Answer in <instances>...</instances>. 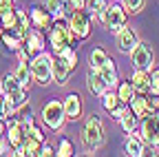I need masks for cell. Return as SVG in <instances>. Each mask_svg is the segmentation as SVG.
Wrapping results in <instances>:
<instances>
[{"instance_id": "obj_1", "label": "cell", "mask_w": 159, "mask_h": 157, "mask_svg": "<svg viewBox=\"0 0 159 157\" xmlns=\"http://www.w3.org/2000/svg\"><path fill=\"white\" fill-rule=\"evenodd\" d=\"M82 144L86 148V153H95L104 146V122L99 115H89L84 124H82Z\"/></svg>"}, {"instance_id": "obj_2", "label": "cell", "mask_w": 159, "mask_h": 157, "mask_svg": "<svg viewBox=\"0 0 159 157\" xmlns=\"http://www.w3.org/2000/svg\"><path fill=\"white\" fill-rule=\"evenodd\" d=\"M49 31V44L53 49V53H57L60 49H64V47H75V40L77 38L73 35L71 27H69V20L64 16H60V18H53L51 20V27L47 29Z\"/></svg>"}, {"instance_id": "obj_3", "label": "cell", "mask_w": 159, "mask_h": 157, "mask_svg": "<svg viewBox=\"0 0 159 157\" xmlns=\"http://www.w3.org/2000/svg\"><path fill=\"white\" fill-rule=\"evenodd\" d=\"M29 69H31V77H33V82L38 84H42L47 86L51 82V69H53V55L42 51V53H38L33 55L31 60H29Z\"/></svg>"}, {"instance_id": "obj_4", "label": "cell", "mask_w": 159, "mask_h": 157, "mask_svg": "<svg viewBox=\"0 0 159 157\" xmlns=\"http://www.w3.org/2000/svg\"><path fill=\"white\" fill-rule=\"evenodd\" d=\"M40 117H42V124H44L49 131H53V133L62 131V126H64V122H66V117H64V106H62V102H60V100L47 102V104L42 106Z\"/></svg>"}, {"instance_id": "obj_5", "label": "cell", "mask_w": 159, "mask_h": 157, "mask_svg": "<svg viewBox=\"0 0 159 157\" xmlns=\"http://www.w3.org/2000/svg\"><path fill=\"white\" fill-rule=\"evenodd\" d=\"M128 55H130V64H133V69L150 71L152 64H155V51H152V47L146 44V42H137Z\"/></svg>"}, {"instance_id": "obj_6", "label": "cell", "mask_w": 159, "mask_h": 157, "mask_svg": "<svg viewBox=\"0 0 159 157\" xmlns=\"http://www.w3.org/2000/svg\"><path fill=\"white\" fill-rule=\"evenodd\" d=\"M139 137L148 144L159 146V111L148 113L144 120H139Z\"/></svg>"}, {"instance_id": "obj_7", "label": "cell", "mask_w": 159, "mask_h": 157, "mask_svg": "<svg viewBox=\"0 0 159 157\" xmlns=\"http://www.w3.org/2000/svg\"><path fill=\"white\" fill-rule=\"evenodd\" d=\"M69 27L77 40H86L91 35V16L86 9H75L69 16Z\"/></svg>"}, {"instance_id": "obj_8", "label": "cell", "mask_w": 159, "mask_h": 157, "mask_svg": "<svg viewBox=\"0 0 159 157\" xmlns=\"http://www.w3.org/2000/svg\"><path fill=\"white\" fill-rule=\"evenodd\" d=\"M5 97V120H9L11 115H16L20 109L27 106V100H29V93L25 86H20L16 91H9V93H2Z\"/></svg>"}, {"instance_id": "obj_9", "label": "cell", "mask_w": 159, "mask_h": 157, "mask_svg": "<svg viewBox=\"0 0 159 157\" xmlns=\"http://www.w3.org/2000/svg\"><path fill=\"white\" fill-rule=\"evenodd\" d=\"M128 25V11L122 7V2H113V5H108V9H106V29L108 31H119L122 27H126Z\"/></svg>"}, {"instance_id": "obj_10", "label": "cell", "mask_w": 159, "mask_h": 157, "mask_svg": "<svg viewBox=\"0 0 159 157\" xmlns=\"http://www.w3.org/2000/svg\"><path fill=\"white\" fill-rule=\"evenodd\" d=\"M47 47V40H44V35L40 29H29V33L25 35V40H22V49L27 51L29 58L38 55V53H42Z\"/></svg>"}, {"instance_id": "obj_11", "label": "cell", "mask_w": 159, "mask_h": 157, "mask_svg": "<svg viewBox=\"0 0 159 157\" xmlns=\"http://www.w3.org/2000/svg\"><path fill=\"white\" fill-rule=\"evenodd\" d=\"M71 73H73V67L66 62V60H62V58H53V69H51V80L55 82V84H60V86H64V84H69V80H71Z\"/></svg>"}, {"instance_id": "obj_12", "label": "cell", "mask_w": 159, "mask_h": 157, "mask_svg": "<svg viewBox=\"0 0 159 157\" xmlns=\"http://www.w3.org/2000/svg\"><path fill=\"white\" fill-rule=\"evenodd\" d=\"M27 13H29L31 27H35V29H40V31H47V29L51 27L53 16L47 11V7H44V5H33V7H31V11H27Z\"/></svg>"}, {"instance_id": "obj_13", "label": "cell", "mask_w": 159, "mask_h": 157, "mask_svg": "<svg viewBox=\"0 0 159 157\" xmlns=\"http://www.w3.org/2000/svg\"><path fill=\"white\" fill-rule=\"evenodd\" d=\"M115 42H117V49L122 51V53H130L133 47L139 42V38H137L135 29H130L126 25V27H122L119 31H115Z\"/></svg>"}, {"instance_id": "obj_14", "label": "cell", "mask_w": 159, "mask_h": 157, "mask_svg": "<svg viewBox=\"0 0 159 157\" xmlns=\"http://www.w3.org/2000/svg\"><path fill=\"white\" fill-rule=\"evenodd\" d=\"M97 73H99V77L104 80V84H106L108 89H115V86H117L119 73H117V64L111 60V58H106V60L97 67Z\"/></svg>"}, {"instance_id": "obj_15", "label": "cell", "mask_w": 159, "mask_h": 157, "mask_svg": "<svg viewBox=\"0 0 159 157\" xmlns=\"http://www.w3.org/2000/svg\"><path fill=\"white\" fill-rule=\"evenodd\" d=\"M62 106H64V117L66 120L73 122V120H80V117H82V97L77 93H69L64 97Z\"/></svg>"}, {"instance_id": "obj_16", "label": "cell", "mask_w": 159, "mask_h": 157, "mask_svg": "<svg viewBox=\"0 0 159 157\" xmlns=\"http://www.w3.org/2000/svg\"><path fill=\"white\" fill-rule=\"evenodd\" d=\"M86 86H89V93L93 97H102L108 91V86L104 84L102 77H99V73H97L95 67H89V71H86Z\"/></svg>"}, {"instance_id": "obj_17", "label": "cell", "mask_w": 159, "mask_h": 157, "mask_svg": "<svg viewBox=\"0 0 159 157\" xmlns=\"http://www.w3.org/2000/svg\"><path fill=\"white\" fill-rule=\"evenodd\" d=\"M128 109L133 111V115L137 120H144L148 113H152L150 106H148V93H135L128 102Z\"/></svg>"}, {"instance_id": "obj_18", "label": "cell", "mask_w": 159, "mask_h": 157, "mask_svg": "<svg viewBox=\"0 0 159 157\" xmlns=\"http://www.w3.org/2000/svg\"><path fill=\"white\" fill-rule=\"evenodd\" d=\"M84 9L89 11L91 18H95L99 25H106V9H108L106 0H84Z\"/></svg>"}, {"instance_id": "obj_19", "label": "cell", "mask_w": 159, "mask_h": 157, "mask_svg": "<svg viewBox=\"0 0 159 157\" xmlns=\"http://www.w3.org/2000/svg\"><path fill=\"white\" fill-rule=\"evenodd\" d=\"M130 84H133L135 93H148V89H150V71H144V69H133Z\"/></svg>"}, {"instance_id": "obj_20", "label": "cell", "mask_w": 159, "mask_h": 157, "mask_svg": "<svg viewBox=\"0 0 159 157\" xmlns=\"http://www.w3.org/2000/svg\"><path fill=\"white\" fill-rule=\"evenodd\" d=\"M142 148H144V140L139 135H128L126 137V142H124V150H126V155H130V157H142Z\"/></svg>"}, {"instance_id": "obj_21", "label": "cell", "mask_w": 159, "mask_h": 157, "mask_svg": "<svg viewBox=\"0 0 159 157\" xmlns=\"http://www.w3.org/2000/svg\"><path fill=\"white\" fill-rule=\"evenodd\" d=\"M13 75H16V80L20 82V86H25V89H29V86H31V82H33V77H31V69H29V62H18V67H16Z\"/></svg>"}, {"instance_id": "obj_22", "label": "cell", "mask_w": 159, "mask_h": 157, "mask_svg": "<svg viewBox=\"0 0 159 157\" xmlns=\"http://www.w3.org/2000/svg\"><path fill=\"white\" fill-rule=\"evenodd\" d=\"M0 40L5 42V47L9 51H18L20 47H22V35H18L16 31L11 29H2V33H0Z\"/></svg>"}, {"instance_id": "obj_23", "label": "cell", "mask_w": 159, "mask_h": 157, "mask_svg": "<svg viewBox=\"0 0 159 157\" xmlns=\"http://www.w3.org/2000/svg\"><path fill=\"white\" fill-rule=\"evenodd\" d=\"M115 93H117V100L122 102V104H128V102H130V97L135 95V89H133L130 80H124V82H117Z\"/></svg>"}, {"instance_id": "obj_24", "label": "cell", "mask_w": 159, "mask_h": 157, "mask_svg": "<svg viewBox=\"0 0 159 157\" xmlns=\"http://www.w3.org/2000/svg\"><path fill=\"white\" fill-rule=\"evenodd\" d=\"M119 124H122V128H124V133H135L137 131V126H139V120H137V117L133 115V111L130 109H126L124 111V115L122 117H119Z\"/></svg>"}, {"instance_id": "obj_25", "label": "cell", "mask_w": 159, "mask_h": 157, "mask_svg": "<svg viewBox=\"0 0 159 157\" xmlns=\"http://www.w3.org/2000/svg\"><path fill=\"white\" fill-rule=\"evenodd\" d=\"M20 150H22V157H38V150H40V142L33 140V137L25 135L22 144H20Z\"/></svg>"}, {"instance_id": "obj_26", "label": "cell", "mask_w": 159, "mask_h": 157, "mask_svg": "<svg viewBox=\"0 0 159 157\" xmlns=\"http://www.w3.org/2000/svg\"><path fill=\"white\" fill-rule=\"evenodd\" d=\"M0 25H2V29H16V27H18L16 7L9 9V11H2V13H0Z\"/></svg>"}, {"instance_id": "obj_27", "label": "cell", "mask_w": 159, "mask_h": 157, "mask_svg": "<svg viewBox=\"0 0 159 157\" xmlns=\"http://www.w3.org/2000/svg\"><path fill=\"white\" fill-rule=\"evenodd\" d=\"M55 55H57V58H62V60H66L73 69L77 67V51H75V47H64V49H60Z\"/></svg>"}, {"instance_id": "obj_28", "label": "cell", "mask_w": 159, "mask_h": 157, "mask_svg": "<svg viewBox=\"0 0 159 157\" xmlns=\"http://www.w3.org/2000/svg\"><path fill=\"white\" fill-rule=\"evenodd\" d=\"M106 58H108V53L102 49V47H95L93 51H91V55H89V67H99V64H102L104 60H106Z\"/></svg>"}, {"instance_id": "obj_29", "label": "cell", "mask_w": 159, "mask_h": 157, "mask_svg": "<svg viewBox=\"0 0 159 157\" xmlns=\"http://www.w3.org/2000/svg\"><path fill=\"white\" fill-rule=\"evenodd\" d=\"M55 155H60V157H71V155H75V146H73V142L66 140V137H62V140H60V144H57Z\"/></svg>"}, {"instance_id": "obj_30", "label": "cell", "mask_w": 159, "mask_h": 157, "mask_svg": "<svg viewBox=\"0 0 159 157\" xmlns=\"http://www.w3.org/2000/svg\"><path fill=\"white\" fill-rule=\"evenodd\" d=\"M16 89H20V82L16 80L13 73H7V75L2 77V82H0V91H2V93H9V91H16Z\"/></svg>"}, {"instance_id": "obj_31", "label": "cell", "mask_w": 159, "mask_h": 157, "mask_svg": "<svg viewBox=\"0 0 159 157\" xmlns=\"http://www.w3.org/2000/svg\"><path fill=\"white\" fill-rule=\"evenodd\" d=\"M122 7H124L128 13L137 16L139 11H144V7H146V0H122Z\"/></svg>"}, {"instance_id": "obj_32", "label": "cell", "mask_w": 159, "mask_h": 157, "mask_svg": "<svg viewBox=\"0 0 159 157\" xmlns=\"http://www.w3.org/2000/svg\"><path fill=\"white\" fill-rule=\"evenodd\" d=\"M44 7H47V11H49L53 18L64 16V5H62V0H44Z\"/></svg>"}, {"instance_id": "obj_33", "label": "cell", "mask_w": 159, "mask_h": 157, "mask_svg": "<svg viewBox=\"0 0 159 157\" xmlns=\"http://www.w3.org/2000/svg\"><path fill=\"white\" fill-rule=\"evenodd\" d=\"M102 104H104V109H106V111H113L115 106H119V104H122V102H119V100H117V93L108 89V91H106V93L102 95Z\"/></svg>"}, {"instance_id": "obj_34", "label": "cell", "mask_w": 159, "mask_h": 157, "mask_svg": "<svg viewBox=\"0 0 159 157\" xmlns=\"http://www.w3.org/2000/svg\"><path fill=\"white\" fill-rule=\"evenodd\" d=\"M148 95H159V67L150 69V89Z\"/></svg>"}, {"instance_id": "obj_35", "label": "cell", "mask_w": 159, "mask_h": 157, "mask_svg": "<svg viewBox=\"0 0 159 157\" xmlns=\"http://www.w3.org/2000/svg\"><path fill=\"white\" fill-rule=\"evenodd\" d=\"M25 135H29V137H33V140H38L40 144L44 142V133H42V128H40V126H35V124L27 126V128H25Z\"/></svg>"}, {"instance_id": "obj_36", "label": "cell", "mask_w": 159, "mask_h": 157, "mask_svg": "<svg viewBox=\"0 0 159 157\" xmlns=\"http://www.w3.org/2000/svg\"><path fill=\"white\" fill-rule=\"evenodd\" d=\"M11 153H13V148H11L9 140L7 137H0V155H11Z\"/></svg>"}, {"instance_id": "obj_37", "label": "cell", "mask_w": 159, "mask_h": 157, "mask_svg": "<svg viewBox=\"0 0 159 157\" xmlns=\"http://www.w3.org/2000/svg\"><path fill=\"white\" fill-rule=\"evenodd\" d=\"M38 155H40V157H53V155H55V150H53L49 144H44V142H42V144H40V150H38Z\"/></svg>"}, {"instance_id": "obj_38", "label": "cell", "mask_w": 159, "mask_h": 157, "mask_svg": "<svg viewBox=\"0 0 159 157\" xmlns=\"http://www.w3.org/2000/svg\"><path fill=\"white\" fill-rule=\"evenodd\" d=\"M124 111H126V104H119V106H115V109H113V111H108V113H111V117H113L115 122H119V117L124 115Z\"/></svg>"}, {"instance_id": "obj_39", "label": "cell", "mask_w": 159, "mask_h": 157, "mask_svg": "<svg viewBox=\"0 0 159 157\" xmlns=\"http://www.w3.org/2000/svg\"><path fill=\"white\" fill-rule=\"evenodd\" d=\"M13 7H16L13 0H0V13H2V11H9V9H13Z\"/></svg>"}, {"instance_id": "obj_40", "label": "cell", "mask_w": 159, "mask_h": 157, "mask_svg": "<svg viewBox=\"0 0 159 157\" xmlns=\"http://www.w3.org/2000/svg\"><path fill=\"white\" fill-rule=\"evenodd\" d=\"M5 133H7V122L0 117V137H5Z\"/></svg>"}, {"instance_id": "obj_41", "label": "cell", "mask_w": 159, "mask_h": 157, "mask_svg": "<svg viewBox=\"0 0 159 157\" xmlns=\"http://www.w3.org/2000/svg\"><path fill=\"white\" fill-rule=\"evenodd\" d=\"M0 117L5 120V97L2 95H0Z\"/></svg>"}, {"instance_id": "obj_42", "label": "cell", "mask_w": 159, "mask_h": 157, "mask_svg": "<svg viewBox=\"0 0 159 157\" xmlns=\"http://www.w3.org/2000/svg\"><path fill=\"white\" fill-rule=\"evenodd\" d=\"M0 33H2V25H0Z\"/></svg>"}, {"instance_id": "obj_43", "label": "cell", "mask_w": 159, "mask_h": 157, "mask_svg": "<svg viewBox=\"0 0 159 157\" xmlns=\"http://www.w3.org/2000/svg\"><path fill=\"white\" fill-rule=\"evenodd\" d=\"M157 111H159V109H157Z\"/></svg>"}]
</instances>
